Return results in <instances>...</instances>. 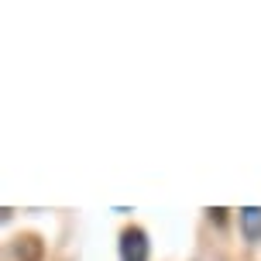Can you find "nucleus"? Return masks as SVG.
Returning <instances> with one entry per match:
<instances>
[{
	"label": "nucleus",
	"mask_w": 261,
	"mask_h": 261,
	"mask_svg": "<svg viewBox=\"0 0 261 261\" xmlns=\"http://www.w3.org/2000/svg\"><path fill=\"white\" fill-rule=\"evenodd\" d=\"M120 261H148V237L144 230L130 227L120 237Z\"/></svg>",
	"instance_id": "f257e3e1"
},
{
	"label": "nucleus",
	"mask_w": 261,
	"mask_h": 261,
	"mask_svg": "<svg viewBox=\"0 0 261 261\" xmlns=\"http://www.w3.org/2000/svg\"><path fill=\"white\" fill-rule=\"evenodd\" d=\"M241 230H244V237H248L251 244L261 241V210L258 206H244L241 210Z\"/></svg>",
	"instance_id": "f03ea898"
}]
</instances>
